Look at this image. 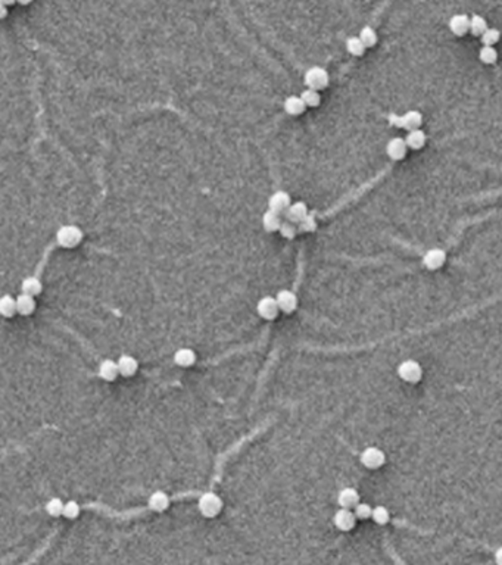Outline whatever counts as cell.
I'll use <instances>...</instances> for the list:
<instances>
[{
	"instance_id": "cell-1",
	"label": "cell",
	"mask_w": 502,
	"mask_h": 565,
	"mask_svg": "<svg viewBox=\"0 0 502 565\" xmlns=\"http://www.w3.org/2000/svg\"><path fill=\"white\" fill-rule=\"evenodd\" d=\"M387 121L393 127H399V129L411 131V130L420 129V125L423 124V115L418 111H408L404 115L390 114V115L387 116Z\"/></svg>"
},
{
	"instance_id": "cell-2",
	"label": "cell",
	"mask_w": 502,
	"mask_h": 565,
	"mask_svg": "<svg viewBox=\"0 0 502 565\" xmlns=\"http://www.w3.org/2000/svg\"><path fill=\"white\" fill-rule=\"evenodd\" d=\"M56 240H58V244L65 247V249H72V247H76L81 243L83 232H81L80 227L72 225V224L62 225L56 233Z\"/></svg>"
},
{
	"instance_id": "cell-3",
	"label": "cell",
	"mask_w": 502,
	"mask_h": 565,
	"mask_svg": "<svg viewBox=\"0 0 502 565\" xmlns=\"http://www.w3.org/2000/svg\"><path fill=\"white\" fill-rule=\"evenodd\" d=\"M304 81H305L308 89L320 91L324 90L329 86L330 77H329V72L321 66H311L304 75Z\"/></svg>"
},
{
	"instance_id": "cell-4",
	"label": "cell",
	"mask_w": 502,
	"mask_h": 565,
	"mask_svg": "<svg viewBox=\"0 0 502 565\" xmlns=\"http://www.w3.org/2000/svg\"><path fill=\"white\" fill-rule=\"evenodd\" d=\"M221 509H222V501L218 495L208 492L199 498V511L200 514L205 515L208 518L217 517L221 512Z\"/></svg>"
},
{
	"instance_id": "cell-5",
	"label": "cell",
	"mask_w": 502,
	"mask_h": 565,
	"mask_svg": "<svg viewBox=\"0 0 502 565\" xmlns=\"http://www.w3.org/2000/svg\"><path fill=\"white\" fill-rule=\"evenodd\" d=\"M398 374L399 377L407 381V383H417L421 380V375H423V370H421V365L417 362V361H404L398 367Z\"/></svg>"
},
{
	"instance_id": "cell-6",
	"label": "cell",
	"mask_w": 502,
	"mask_h": 565,
	"mask_svg": "<svg viewBox=\"0 0 502 565\" xmlns=\"http://www.w3.org/2000/svg\"><path fill=\"white\" fill-rule=\"evenodd\" d=\"M258 314L264 318V320H274L279 315L280 306L277 303L275 297L271 296H264L262 299H259L257 305Z\"/></svg>"
},
{
	"instance_id": "cell-7",
	"label": "cell",
	"mask_w": 502,
	"mask_h": 565,
	"mask_svg": "<svg viewBox=\"0 0 502 565\" xmlns=\"http://www.w3.org/2000/svg\"><path fill=\"white\" fill-rule=\"evenodd\" d=\"M385 461H386L385 453L377 448H367L361 453V463L370 470L380 468L385 464Z\"/></svg>"
},
{
	"instance_id": "cell-8",
	"label": "cell",
	"mask_w": 502,
	"mask_h": 565,
	"mask_svg": "<svg viewBox=\"0 0 502 565\" xmlns=\"http://www.w3.org/2000/svg\"><path fill=\"white\" fill-rule=\"evenodd\" d=\"M333 521H335V526L339 530L349 531V530H352L355 527V524H357V515H355V512H352L349 508H342V509H339L335 514Z\"/></svg>"
},
{
	"instance_id": "cell-9",
	"label": "cell",
	"mask_w": 502,
	"mask_h": 565,
	"mask_svg": "<svg viewBox=\"0 0 502 565\" xmlns=\"http://www.w3.org/2000/svg\"><path fill=\"white\" fill-rule=\"evenodd\" d=\"M446 261V253L445 250L439 249V247H433L430 250H427L423 256V264L427 270H439Z\"/></svg>"
},
{
	"instance_id": "cell-10",
	"label": "cell",
	"mask_w": 502,
	"mask_h": 565,
	"mask_svg": "<svg viewBox=\"0 0 502 565\" xmlns=\"http://www.w3.org/2000/svg\"><path fill=\"white\" fill-rule=\"evenodd\" d=\"M290 205H292V199L289 193L283 192V190H279L274 194H271V197L268 199V209L275 211L279 214H284Z\"/></svg>"
},
{
	"instance_id": "cell-11",
	"label": "cell",
	"mask_w": 502,
	"mask_h": 565,
	"mask_svg": "<svg viewBox=\"0 0 502 565\" xmlns=\"http://www.w3.org/2000/svg\"><path fill=\"white\" fill-rule=\"evenodd\" d=\"M407 141L402 137H395L389 140L386 146V153L392 161H402L407 156Z\"/></svg>"
},
{
	"instance_id": "cell-12",
	"label": "cell",
	"mask_w": 502,
	"mask_h": 565,
	"mask_svg": "<svg viewBox=\"0 0 502 565\" xmlns=\"http://www.w3.org/2000/svg\"><path fill=\"white\" fill-rule=\"evenodd\" d=\"M448 25H449L452 34L461 37L470 31V18L465 13H457L449 19Z\"/></svg>"
},
{
	"instance_id": "cell-13",
	"label": "cell",
	"mask_w": 502,
	"mask_h": 565,
	"mask_svg": "<svg viewBox=\"0 0 502 565\" xmlns=\"http://www.w3.org/2000/svg\"><path fill=\"white\" fill-rule=\"evenodd\" d=\"M275 299L280 306V311H283L286 314H292L297 308V297L290 290H280Z\"/></svg>"
},
{
	"instance_id": "cell-14",
	"label": "cell",
	"mask_w": 502,
	"mask_h": 565,
	"mask_svg": "<svg viewBox=\"0 0 502 565\" xmlns=\"http://www.w3.org/2000/svg\"><path fill=\"white\" fill-rule=\"evenodd\" d=\"M337 502L342 508H355L357 503L360 502V495L354 487H345L339 492Z\"/></svg>"
},
{
	"instance_id": "cell-15",
	"label": "cell",
	"mask_w": 502,
	"mask_h": 565,
	"mask_svg": "<svg viewBox=\"0 0 502 565\" xmlns=\"http://www.w3.org/2000/svg\"><path fill=\"white\" fill-rule=\"evenodd\" d=\"M284 111L286 114L292 116L302 115L307 109V105L304 102V99L300 96H289L283 103Z\"/></svg>"
},
{
	"instance_id": "cell-16",
	"label": "cell",
	"mask_w": 502,
	"mask_h": 565,
	"mask_svg": "<svg viewBox=\"0 0 502 565\" xmlns=\"http://www.w3.org/2000/svg\"><path fill=\"white\" fill-rule=\"evenodd\" d=\"M118 368H119V374L124 375V377H131L134 374L137 373L139 370V362L134 356L131 355H122L119 359H118Z\"/></svg>"
},
{
	"instance_id": "cell-17",
	"label": "cell",
	"mask_w": 502,
	"mask_h": 565,
	"mask_svg": "<svg viewBox=\"0 0 502 565\" xmlns=\"http://www.w3.org/2000/svg\"><path fill=\"white\" fill-rule=\"evenodd\" d=\"M308 214V206H307V203H304V202H295V203H292V205L289 206V209L284 212L286 218L289 219V221H292V222H296V224L300 222Z\"/></svg>"
},
{
	"instance_id": "cell-18",
	"label": "cell",
	"mask_w": 502,
	"mask_h": 565,
	"mask_svg": "<svg viewBox=\"0 0 502 565\" xmlns=\"http://www.w3.org/2000/svg\"><path fill=\"white\" fill-rule=\"evenodd\" d=\"M119 374L118 362L112 359H105L99 365V375L105 381H114Z\"/></svg>"
},
{
	"instance_id": "cell-19",
	"label": "cell",
	"mask_w": 502,
	"mask_h": 565,
	"mask_svg": "<svg viewBox=\"0 0 502 565\" xmlns=\"http://www.w3.org/2000/svg\"><path fill=\"white\" fill-rule=\"evenodd\" d=\"M405 141H407V146L412 149V150H418L421 147H424L425 141H427V136L423 130L415 129L408 131L407 137H405Z\"/></svg>"
},
{
	"instance_id": "cell-20",
	"label": "cell",
	"mask_w": 502,
	"mask_h": 565,
	"mask_svg": "<svg viewBox=\"0 0 502 565\" xmlns=\"http://www.w3.org/2000/svg\"><path fill=\"white\" fill-rule=\"evenodd\" d=\"M194 361H196V353H194V350L189 349V347H181L174 353V362L179 367H183V368L192 367Z\"/></svg>"
},
{
	"instance_id": "cell-21",
	"label": "cell",
	"mask_w": 502,
	"mask_h": 565,
	"mask_svg": "<svg viewBox=\"0 0 502 565\" xmlns=\"http://www.w3.org/2000/svg\"><path fill=\"white\" fill-rule=\"evenodd\" d=\"M36 309V300H34V296L27 295V293H22L16 297V311L18 314L21 315H30L33 314Z\"/></svg>"
},
{
	"instance_id": "cell-22",
	"label": "cell",
	"mask_w": 502,
	"mask_h": 565,
	"mask_svg": "<svg viewBox=\"0 0 502 565\" xmlns=\"http://www.w3.org/2000/svg\"><path fill=\"white\" fill-rule=\"evenodd\" d=\"M282 214L275 212V211H271L268 209L264 217H262V225L267 232H279L280 225H282V218H280Z\"/></svg>"
},
{
	"instance_id": "cell-23",
	"label": "cell",
	"mask_w": 502,
	"mask_h": 565,
	"mask_svg": "<svg viewBox=\"0 0 502 565\" xmlns=\"http://www.w3.org/2000/svg\"><path fill=\"white\" fill-rule=\"evenodd\" d=\"M168 505H169V499L164 492H154L149 498V508L156 511V512L165 511Z\"/></svg>"
},
{
	"instance_id": "cell-24",
	"label": "cell",
	"mask_w": 502,
	"mask_h": 565,
	"mask_svg": "<svg viewBox=\"0 0 502 565\" xmlns=\"http://www.w3.org/2000/svg\"><path fill=\"white\" fill-rule=\"evenodd\" d=\"M21 290H22V293H27V295L37 296L41 293L43 286H41V282L37 277H27L21 284Z\"/></svg>"
},
{
	"instance_id": "cell-25",
	"label": "cell",
	"mask_w": 502,
	"mask_h": 565,
	"mask_svg": "<svg viewBox=\"0 0 502 565\" xmlns=\"http://www.w3.org/2000/svg\"><path fill=\"white\" fill-rule=\"evenodd\" d=\"M488 28V22L482 15H473L470 18V33L473 36H482Z\"/></svg>"
},
{
	"instance_id": "cell-26",
	"label": "cell",
	"mask_w": 502,
	"mask_h": 565,
	"mask_svg": "<svg viewBox=\"0 0 502 565\" xmlns=\"http://www.w3.org/2000/svg\"><path fill=\"white\" fill-rule=\"evenodd\" d=\"M0 312H2V315H5L8 318L12 317L15 312H18L16 311V299H13L12 296L9 295L3 296L0 299Z\"/></svg>"
},
{
	"instance_id": "cell-27",
	"label": "cell",
	"mask_w": 502,
	"mask_h": 565,
	"mask_svg": "<svg viewBox=\"0 0 502 565\" xmlns=\"http://www.w3.org/2000/svg\"><path fill=\"white\" fill-rule=\"evenodd\" d=\"M365 44L362 43V40L360 37H349L346 40V50L352 55V56H362L365 53Z\"/></svg>"
},
{
	"instance_id": "cell-28",
	"label": "cell",
	"mask_w": 502,
	"mask_h": 565,
	"mask_svg": "<svg viewBox=\"0 0 502 565\" xmlns=\"http://www.w3.org/2000/svg\"><path fill=\"white\" fill-rule=\"evenodd\" d=\"M360 39L362 40V43L365 44V47L368 49V47L375 46V43H377L379 37H377V33H375V30H374L373 27L365 25L362 30H361Z\"/></svg>"
},
{
	"instance_id": "cell-29",
	"label": "cell",
	"mask_w": 502,
	"mask_h": 565,
	"mask_svg": "<svg viewBox=\"0 0 502 565\" xmlns=\"http://www.w3.org/2000/svg\"><path fill=\"white\" fill-rule=\"evenodd\" d=\"M479 59L486 65H493L498 61V52L493 46H483L479 52Z\"/></svg>"
},
{
	"instance_id": "cell-30",
	"label": "cell",
	"mask_w": 502,
	"mask_h": 565,
	"mask_svg": "<svg viewBox=\"0 0 502 565\" xmlns=\"http://www.w3.org/2000/svg\"><path fill=\"white\" fill-rule=\"evenodd\" d=\"M300 97L304 99V102L309 108H317L320 102H321V96L318 90H314V89H307L300 93Z\"/></svg>"
},
{
	"instance_id": "cell-31",
	"label": "cell",
	"mask_w": 502,
	"mask_h": 565,
	"mask_svg": "<svg viewBox=\"0 0 502 565\" xmlns=\"http://www.w3.org/2000/svg\"><path fill=\"white\" fill-rule=\"evenodd\" d=\"M480 39H482L483 46H493V44H496V43L499 41V39H501V33H499V30H496V28H488V30L480 36Z\"/></svg>"
},
{
	"instance_id": "cell-32",
	"label": "cell",
	"mask_w": 502,
	"mask_h": 565,
	"mask_svg": "<svg viewBox=\"0 0 502 565\" xmlns=\"http://www.w3.org/2000/svg\"><path fill=\"white\" fill-rule=\"evenodd\" d=\"M65 503L59 498H52L51 501L46 503V511L52 517H59L64 515Z\"/></svg>"
},
{
	"instance_id": "cell-33",
	"label": "cell",
	"mask_w": 502,
	"mask_h": 565,
	"mask_svg": "<svg viewBox=\"0 0 502 565\" xmlns=\"http://www.w3.org/2000/svg\"><path fill=\"white\" fill-rule=\"evenodd\" d=\"M279 232L284 239H293L299 232V228L296 227V222H292V221L286 219V221H282V225H280Z\"/></svg>"
},
{
	"instance_id": "cell-34",
	"label": "cell",
	"mask_w": 502,
	"mask_h": 565,
	"mask_svg": "<svg viewBox=\"0 0 502 565\" xmlns=\"http://www.w3.org/2000/svg\"><path fill=\"white\" fill-rule=\"evenodd\" d=\"M371 518H373L377 524H382V526H383V524H387V523H389V520H390V514H389L387 508H385V506H375V508H373Z\"/></svg>"
},
{
	"instance_id": "cell-35",
	"label": "cell",
	"mask_w": 502,
	"mask_h": 565,
	"mask_svg": "<svg viewBox=\"0 0 502 565\" xmlns=\"http://www.w3.org/2000/svg\"><path fill=\"white\" fill-rule=\"evenodd\" d=\"M297 228H299V232H302V233L315 232V228H317L315 217H314L312 214H308V215L302 219L300 222H297Z\"/></svg>"
},
{
	"instance_id": "cell-36",
	"label": "cell",
	"mask_w": 502,
	"mask_h": 565,
	"mask_svg": "<svg viewBox=\"0 0 502 565\" xmlns=\"http://www.w3.org/2000/svg\"><path fill=\"white\" fill-rule=\"evenodd\" d=\"M80 515V505L76 501H69L65 503L64 506V517L68 520H76Z\"/></svg>"
},
{
	"instance_id": "cell-37",
	"label": "cell",
	"mask_w": 502,
	"mask_h": 565,
	"mask_svg": "<svg viewBox=\"0 0 502 565\" xmlns=\"http://www.w3.org/2000/svg\"><path fill=\"white\" fill-rule=\"evenodd\" d=\"M354 512H355V515H357V518H360V520H367V518H370V517H371L373 509H371V506H370L368 503H361V502H358V503H357V506L354 508Z\"/></svg>"
},
{
	"instance_id": "cell-38",
	"label": "cell",
	"mask_w": 502,
	"mask_h": 565,
	"mask_svg": "<svg viewBox=\"0 0 502 565\" xmlns=\"http://www.w3.org/2000/svg\"><path fill=\"white\" fill-rule=\"evenodd\" d=\"M495 561H496V564L502 565V546L498 548L496 552H495Z\"/></svg>"
},
{
	"instance_id": "cell-39",
	"label": "cell",
	"mask_w": 502,
	"mask_h": 565,
	"mask_svg": "<svg viewBox=\"0 0 502 565\" xmlns=\"http://www.w3.org/2000/svg\"><path fill=\"white\" fill-rule=\"evenodd\" d=\"M0 16L2 18H6V15H8V11H6V6L5 5H2V8H0Z\"/></svg>"
},
{
	"instance_id": "cell-40",
	"label": "cell",
	"mask_w": 502,
	"mask_h": 565,
	"mask_svg": "<svg viewBox=\"0 0 502 565\" xmlns=\"http://www.w3.org/2000/svg\"><path fill=\"white\" fill-rule=\"evenodd\" d=\"M16 0H0V3L2 5H5V6H9V5H13Z\"/></svg>"
},
{
	"instance_id": "cell-41",
	"label": "cell",
	"mask_w": 502,
	"mask_h": 565,
	"mask_svg": "<svg viewBox=\"0 0 502 565\" xmlns=\"http://www.w3.org/2000/svg\"><path fill=\"white\" fill-rule=\"evenodd\" d=\"M33 0H16V3H19V5H22V6H26V5H30Z\"/></svg>"
}]
</instances>
